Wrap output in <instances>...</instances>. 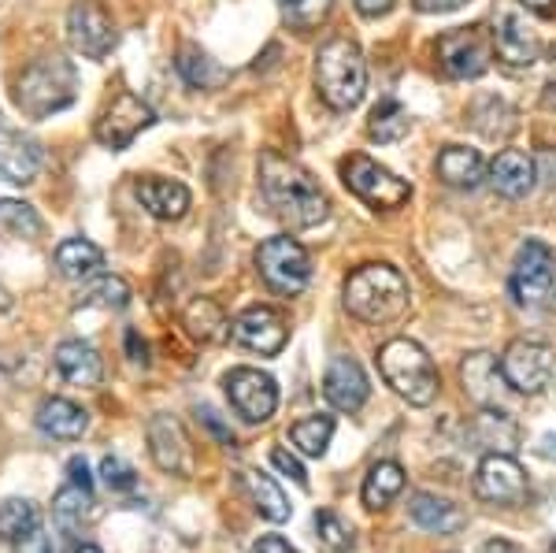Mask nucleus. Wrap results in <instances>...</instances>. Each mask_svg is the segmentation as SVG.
Instances as JSON below:
<instances>
[{
    "label": "nucleus",
    "mask_w": 556,
    "mask_h": 553,
    "mask_svg": "<svg viewBox=\"0 0 556 553\" xmlns=\"http://www.w3.org/2000/svg\"><path fill=\"white\" fill-rule=\"evenodd\" d=\"M260 193H264L267 209L282 223H290L293 230L319 227L330 216V201L323 186L312 178L308 167L282 153L260 156Z\"/></svg>",
    "instance_id": "nucleus-1"
},
{
    "label": "nucleus",
    "mask_w": 556,
    "mask_h": 553,
    "mask_svg": "<svg viewBox=\"0 0 556 553\" xmlns=\"http://www.w3.org/2000/svg\"><path fill=\"white\" fill-rule=\"evenodd\" d=\"M78 97V75L75 64L60 52L38 56L34 64L23 67V75L15 78V109L26 120H49V115L64 112L75 104Z\"/></svg>",
    "instance_id": "nucleus-2"
},
{
    "label": "nucleus",
    "mask_w": 556,
    "mask_h": 553,
    "mask_svg": "<svg viewBox=\"0 0 556 553\" xmlns=\"http://www.w3.org/2000/svg\"><path fill=\"white\" fill-rule=\"evenodd\" d=\"M408 279L390 264H364L345 279V309L364 324H393L408 312Z\"/></svg>",
    "instance_id": "nucleus-3"
},
{
    "label": "nucleus",
    "mask_w": 556,
    "mask_h": 553,
    "mask_svg": "<svg viewBox=\"0 0 556 553\" xmlns=\"http://www.w3.org/2000/svg\"><path fill=\"white\" fill-rule=\"evenodd\" d=\"M316 89L334 112H353L367 93V64L356 41L330 38L316 52Z\"/></svg>",
    "instance_id": "nucleus-4"
},
{
    "label": "nucleus",
    "mask_w": 556,
    "mask_h": 553,
    "mask_svg": "<svg viewBox=\"0 0 556 553\" xmlns=\"http://www.w3.org/2000/svg\"><path fill=\"white\" fill-rule=\"evenodd\" d=\"M379 372L382 379L393 387V394H401L408 405H430L438 398V368L434 361L424 353V345H416L412 338H393L379 350Z\"/></svg>",
    "instance_id": "nucleus-5"
},
{
    "label": "nucleus",
    "mask_w": 556,
    "mask_h": 553,
    "mask_svg": "<svg viewBox=\"0 0 556 553\" xmlns=\"http://www.w3.org/2000/svg\"><path fill=\"white\" fill-rule=\"evenodd\" d=\"M256 267H260V279L267 282V290L282 293V298H298L312 282L308 249L290 235L267 238V242L256 249Z\"/></svg>",
    "instance_id": "nucleus-6"
},
{
    "label": "nucleus",
    "mask_w": 556,
    "mask_h": 553,
    "mask_svg": "<svg viewBox=\"0 0 556 553\" xmlns=\"http://www.w3.org/2000/svg\"><path fill=\"white\" fill-rule=\"evenodd\" d=\"M553 287H556V253L545 242H538V238H527L513 261V275H508V290H513L516 305L523 309L545 305Z\"/></svg>",
    "instance_id": "nucleus-7"
},
{
    "label": "nucleus",
    "mask_w": 556,
    "mask_h": 553,
    "mask_svg": "<svg viewBox=\"0 0 556 553\" xmlns=\"http://www.w3.org/2000/svg\"><path fill=\"white\" fill-rule=\"evenodd\" d=\"M342 183L356 193L361 201H367L371 209H401L412 198V186L405 178H397L390 167H382L379 160L353 153L342 160Z\"/></svg>",
    "instance_id": "nucleus-8"
},
{
    "label": "nucleus",
    "mask_w": 556,
    "mask_h": 553,
    "mask_svg": "<svg viewBox=\"0 0 556 553\" xmlns=\"http://www.w3.org/2000/svg\"><path fill=\"white\" fill-rule=\"evenodd\" d=\"M501 376H505V387L516 390V394H542L553 379V345L538 342V338H516L501 353Z\"/></svg>",
    "instance_id": "nucleus-9"
},
{
    "label": "nucleus",
    "mask_w": 556,
    "mask_h": 553,
    "mask_svg": "<svg viewBox=\"0 0 556 553\" xmlns=\"http://www.w3.org/2000/svg\"><path fill=\"white\" fill-rule=\"evenodd\" d=\"M490 52L493 45L482 38L479 26H464V30H450L434 41V56H438V67L445 71L450 78H482L490 71Z\"/></svg>",
    "instance_id": "nucleus-10"
},
{
    "label": "nucleus",
    "mask_w": 556,
    "mask_h": 553,
    "mask_svg": "<svg viewBox=\"0 0 556 553\" xmlns=\"http://www.w3.org/2000/svg\"><path fill=\"white\" fill-rule=\"evenodd\" d=\"M223 390L245 424H267L278 409V382L260 368H230L223 376Z\"/></svg>",
    "instance_id": "nucleus-11"
},
{
    "label": "nucleus",
    "mask_w": 556,
    "mask_h": 553,
    "mask_svg": "<svg viewBox=\"0 0 556 553\" xmlns=\"http://www.w3.org/2000/svg\"><path fill=\"white\" fill-rule=\"evenodd\" d=\"M67 41L78 56L104 60L108 52L115 49V41H119V30H115V20L108 15L104 4H97V0H78L67 12Z\"/></svg>",
    "instance_id": "nucleus-12"
},
{
    "label": "nucleus",
    "mask_w": 556,
    "mask_h": 553,
    "mask_svg": "<svg viewBox=\"0 0 556 553\" xmlns=\"http://www.w3.org/2000/svg\"><path fill=\"white\" fill-rule=\"evenodd\" d=\"M152 123H156V112H152L138 93L123 89V93L104 109L101 120H97L93 134H97V141H101L104 149H112V153H123V149L134 146V138H138L141 130L152 127Z\"/></svg>",
    "instance_id": "nucleus-13"
},
{
    "label": "nucleus",
    "mask_w": 556,
    "mask_h": 553,
    "mask_svg": "<svg viewBox=\"0 0 556 553\" xmlns=\"http://www.w3.org/2000/svg\"><path fill=\"white\" fill-rule=\"evenodd\" d=\"M230 338L260 356H275L290 342V327H286V316L278 309L249 305L245 312H238V316L230 319Z\"/></svg>",
    "instance_id": "nucleus-14"
},
{
    "label": "nucleus",
    "mask_w": 556,
    "mask_h": 553,
    "mask_svg": "<svg viewBox=\"0 0 556 553\" xmlns=\"http://www.w3.org/2000/svg\"><path fill=\"white\" fill-rule=\"evenodd\" d=\"M475 494L490 505H523L527 498V472L519 468L513 453H486L475 472Z\"/></svg>",
    "instance_id": "nucleus-15"
},
{
    "label": "nucleus",
    "mask_w": 556,
    "mask_h": 553,
    "mask_svg": "<svg viewBox=\"0 0 556 553\" xmlns=\"http://www.w3.org/2000/svg\"><path fill=\"white\" fill-rule=\"evenodd\" d=\"M149 453L160 472L167 476H193V445L186 439V427L167 413H156L149 420Z\"/></svg>",
    "instance_id": "nucleus-16"
},
{
    "label": "nucleus",
    "mask_w": 556,
    "mask_h": 553,
    "mask_svg": "<svg viewBox=\"0 0 556 553\" xmlns=\"http://www.w3.org/2000/svg\"><path fill=\"white\" fill-rule=\"evenodd\" d=\"M490 45H493V56H497V64H505L508 71L534 67L538 52H542V45H538L534 30L527 26L523 15H516V12L501 15L497 26H493Z\"/></svg>",
    "instance_id": "nucleus-17"
},
{
    "label": "nucleus",
    "mask_w": 556,
    "mask_h": 553,
    "mask_svg": "<svg viewBox=\"0 0 556 553\" xmlns=\"http://www.w3.org/2000/svg\"><path fill=\"white\" fill-rule=\"evenodd\" d=\"M367 394H371V382H367L364 368L353 356H334L327 364V376H323V398L338 409V413H361Z\"/></svg>",
    "instance_id": "nucleus-18"
},
{
    "label": "nucleus",
    "mask_w": 556,
    "mask_h": 553,
    "mask_svg": "<svg viewBox=\"0 0 556 553\" xmlns=\"http://www.w3.org/2000/svg\"><path fill=\"white\" fill-rule=\"evenodd\" d=\"M138 201H141V209H146L152 219L175 223V219H182L186 212H190L193 193L186 190L178 178L146 175V178H138Z\"/></svg>",
    "instance_id": "nucleus-19"
},
{
    "label": "nucleus",
    "mask_w": 556,
    "mask_h": 553,
    "mask_svg": "<svg viewBox=\"0 0 556 553\" xmlns=\"http://www.w3.org/2000/svg\"><path fill=\"white\" fill-rule=\"evenodd\" d=\"M486 183L493 186V193H501L505 201H523L538 183V167L534 160L519 149H505V153L493 156Z\"/></svg>",
    "instance_id": "nucleus-20"
},
{
    "label": "nucleus",
    "mask_w": 556,
    "mask_h": 553,
    "mask_svg": "<svg viewBox=\"0 0 556 553\" xmlns=\"http://www.w3.org/2000/svg\"><path fill=\"white\" fill-rule=\"evenodd\" d=\"M438 178L453 190H479L490 175V164L482 160L479 149H468V146H445L438 153Z\"/></svg>",
    "instance_id": "nucleus-21"
},
{
    "label": "nucleus",
    "mask_w": 556,
    "mask_h": 553,
    "mask_svg": "<svg viewBox=\"0 0 556 553\" xmlns=\"http://www.w3.org/2000/svg\"><path fill=\"white\" fill-rule=\"evenodd\" d=\"M56 372L71 387H101L104 379L101 353L89 342H83V338H67V342L56 345Z\"/></svg>",
    "instance_id": "nucleus-22"
},
{
    "label": "nucleus",
    "mask_w": 556,
    "mask_h": 553,
    "mask_svg": "<svg viewBox=\"0 0 556 553\" xmlns=\"http://www.w3.org/2000/svg\"><path fill=\"white\" fill-rule=\"evenodd\" d=\"M89 427V413L83 405L67 398H45L38 405V431L49 435V439H60V442H75L83 439Z\"/></svg>",
    "instance_id": "nucleus-23"
},
{
    "label": "nucleus",
    "mask_w": 556,
    "mask_h": 553,
    "mask_svg": "<svg viewBox=\"0 0 556 553\" xmlns=\"http://www.w3.org/2000/svg\"><path fill=\"white\" fill-rule=\"evenodd\" d=\"M408 513L419 528L434 531V535H456L464 524H468V516H464L460 505H453L450 498H438V494H416L408 502Z\"/></svg>",
    "instance_id": "nucleus-24"
},
{
    "label": "nucleus",
    "mask_w": 556,
    "mask_h": 553,
    "mask_svg": "<svg viewBox=\"0 0 556 553\" xmlns=\"http://www.w3.org/2000/svg\"><path fill=\"white\" fill-rule=\"evenodd\" d=\"M101 267H104V253L89 238H67V242L56 246V272L71 282L93 279V275H101Z\"/></svg>",
    "instance_id": "nucleus-25"
},
{
    "label": "nucleus",
    "mask_w": 556,
    "mask_h": 553,
    "mask_svg": "<svg viewBox=\"0 0 556 553\" xmlns=\"http://www.w3.org/2000/svg\"><path fill=\"white\" fill-rule=\"evenodd\" d=\"M41 167V153L34 141H23L15 138V134L0 130V178L4 183H34V175H38Z\"/></svg>",
    "instance_id": "nucleus-26"
},
{
    "label": "nucleus",
    "mask_w": 556,
    "mask_h": 553,
    "mask_svg": "<svg viewBox=\"0 0 556 553\" xmlns=\"http://www.w3.org/2000/svg\"><path fill=\"white\" fill-rule=\"evenodd\" d=\"M175 67H178V75H182L193 89H219L230 78V71L223 67V64H215L208 52H204L201 45H193V41H186L182 49H178Z\"/></svg>",
    "instance_id": "nucleus-27"
},
{
    "label": "nucleus",
    "mask_w": 556,
    "mask_h": 553,
    "mask_svg": "<svg viewBox=\"0 0 556 553\" xmlns=\"http://www.w3.org/2000/svg\"><path fill=\"white\" fill-rule=\"evenodd\" d=\"M89 516H93V490H86L78 483H67L56 490V498H52V520H56L60 531L78 535L89 524Z\"/></svg>",
    "instance_id": "nucleus-28"
},
{
    "label": "nucleus",
    "mask_w": 556,
    "mask_h": 553,
    "mask_svg": "<svg viewBox=\"0 0 556 553\" xmlns=\"http://www.w3.org/2000/svg\"><path fill=\"white\" fill-rule=\"evenodd\" d=\"M238 483L249 490V498H253L256 513L264 516V520H271V524L290 520V502H286V494L278 490L271 476H264V472H238Z\"/></svg>",
    "instance_id": "nucleus-29"
},
{
    "label": "nucleus",
    "mask_w": 556,
    "mask_h": 553,
    "mask_svg": "<svg viewBox=\"0 0 556 553\" xmlns=\"http://www.w3.org/2000/svg\"><path fill=\"white\" fill-rule=\"evenodd\" d=\"M401 490H405V468H401L397 461H379V465L367 472L361 498L367 510H386Z\"/></svg>",
    "instance_id": "nucleus-30"
},
{
    "label": "nucleus",
    "mask_w": 556,
    "mask_h": 553,
    "mask_svg": "<svg viewBox=\"0 0 556 553\" xmlns=\"http://www.w3.org/2000/svg\"><path fill=\"white\" fill-rule=\"evenodd\" d=\"M130 282L119 279V275H93L86 279V287L78 290V305L83 309H108V312H119L130 305Z\"/></svg>",
    "instance_id": "nucleus-31"
},
{
    "label": "nucleus",
    "mask_w": 556,
    "mask_h": 553,
    "mask_svg": "<svg viewBox=\"0 0 556 553\" xmlns=\"http://www.w3.org/2000/svg\"><path fill=\"white\" fill-rule=\"evenodd\" d=\"M186 327L197 342H223L230 335V319L227 312L219 309V301L212 298H197L190 309H186Z\"/></svg>",
    "instance_id": "nucleus-32"
},
{
    "label": "nucleus",
    "mask_w": 556,
    "mask_h": 553,
    "mask_svg": "<svg viewBox=\"0 0 556 553\" xmlns=\"http://www.w3.org/2000/svg\"><path fill=\"white\" fill-rule=\"evenodd\" d=\"M408 127H412L408 109L401 101H393V97H382L371 109V115H367V134H371L375 141H382V146L401 141L408 134Z\"/></svg>",
    "instance_id": "nucleus-33"
},
{
    "label": "nucleus",
    "mask_w": 556,
    "mask_h": 553,
    "mask_svg": "<svg viewBox=\"0 0 556 553\" xmlns=\"http://www.w3.org/2000/svg\"><path fill=\"white\" fill-rule=\"evenodd\" d=\"M330 439H334V416L327 413L304 416V420L290 427V442L298 445V453H304V457H323Z\"/></svg>",
    "instance_id": "nucleus-34"
},
{
    "label": "nucleus",
    "mask_w": 556,
    "mask_h": 553,
    "mask_svg": "<svg viewBox=\"0 0 556 553\" xmlns=\"http://www.w3.org/2000/svg\"><path fill=\"white\" fill-rule=\"evenodd\" d=\"M475 439L493 453H513L519 442V424L508 413L486 409V413L479 416V424H475Z\"/></svg>",
    "instance_id": "nucleus-35"
},
{
    "label": "nucleus",
    "mask_w": 556,
    "mask_h": 553,
    "mask_svg": "<svg viewBox=\"0 0 556 553\" xmlns=\"http://www.w3.org/2000/svg\"><path fill=\"white\" fill-rule=\"evenodd\" d=\"M493 382H505V376H501V364L493 361L490 353H475V356L464 361V387H468V394L475 401L490 405V401H493Z\"/></svg>",
    "instance_id": "nucleus-36"
},
{
    "label": "nucleus",
    "mask_w": 556,
    "mask_h": 553,
    "mask_svg": "<svg viewBox=\"0 0 556 553\" xmlns=\"http://www.w3.org/2000/svg\"><path fill=\"white\" fill-rule=\"evenodd\" d=\"M41 524V513L30 498H8L0 502V542H15Z\"/></svg>",
    "instance_id": "nucleus-37"
},
{
    "label": "nucleus",
    "mask_w": 556,
    "mask_h": 553,
    "mask_svg": "<svg viewBox=\"0 0 556 553\" xmlns=\"http://www.w3.org/2000/svg\"><path fill=\"white\" fill-rule=\"evenodd\" d=\"M330 8H334V0H278V12H282V20L293 26V30L308 34V30H319L323 23H327Z\"/></svg>",
    "instance_id": "nucleus-38"
},
{
    "label": "nucleus",
    "mask_w": 556,
    "mask_h": 553,
    "mask_svg": "<svg viewBox=\"0 0 556 553\" xmlns=\"http://www.w3.org/2000/svg\"><path fill=\"white\" fill-rule=\"evenodd\" d=\"M41 216L34 204L26 201H0V230L15 238H38L41 235Z\"/></svg>",
    "instance_id": "nucleus-39"
},
{
    "label": "nucleus",
    "mask_w": 556,
    "mask_h": 553,
    "mask_svg": "<svg viewBox=\"0 0 556 553\" xmlns=\"http://www.w3.org/2000/svg\"><path fill=\"white\" fill-rule=\"evenodd\" d=\"M316 535H319V546L327 553H349V550H353V528H349L342 516L330 513V510L316 513Z\"/></svg>",
    "instance_id": "nucleus-40"
},
{
    "label": "nucleus",
    "mask_w": 556,
    "mask_h": 553,
    "mask_svg": "<svg viewBox=\"0 0 556 553\" xmlns=\"http://www.w3.org/2000/svg\"><path fill=\"white\" fill-rule=\"evenodd\" d=\"M101 476H104L108 490H115V494H127V490L138 487V472H134L123 457H115V453H108L101 461Z\"/></svg>",
    "instance_id": "nucleus-41"
},
{
    "label": "nucleus",
    "mask_w": 556,
    "mask_h": 553,
    "mask_svg": "<svg viewBox=\"0 0 556 553\" xmlns=\"http://www.w3.org/2000/svg\"><path fill=\"white\" fill-rule=\"evenodd\" d=\"M271 465L282 472V476H290L301 490H308V472H304V465L293 457L290 450H286V445H275V450H271Z\"/></svg>",
    "instance_id": "nucleus-42"
},
{
    "label": "nucleus",
    "mask_w": 556,
    "mask_h": 553,
    "mask_svg": "<svg viewBox=\"0 0 556 553\" xmlns=\"http://www.w3.org/2000/svg\"><path fill=\"white\" fill-rule=\"evenodd\" d=\"M12 553H56V542H52V535L38 524L34 531H26L23 539L12 542Z\"/></svg>",
    "instance_id": "nucleus-43"
},
{
    "label": "nucleus",
    "mask_w": 556,
    "mask_h": 553,
    "mask_svg": "<svg viewBox=\"0 0 556 553\" xmlns=\"http://www.w3.org/2000/svg\"><path fill=\"white\" fill-rule=\"evenodd\" d=\"M353 4L364 20H382V15H390L397 8V0H353Z\"/></svg>",
    "instance_id": "nucleus-44"
},
{
    "label": "nucleus",
    "mask_w": 556,
    "mask_h": 553,
    "mask_svg": "<svg viewBox=\"0 0 556 553\" xmlns=\"http://www.w3.org/2000/svg\"><path fill=\"white\" fill-rule=\"evenodd\" d=\"M412 4H416L419 12H427V15H445V12H456V8H464L468 0H412Z\"/></svg>",
    "instance_id": "nucleus-45"
},
{
    "label": "nucleus",
    "mask_w": 556,
    "mask_h": 553,
    "mask_svg": "<svg viewBox=\"0 0 556 553\" xmlns=\"http://www.w3.org/2000/svg\"><path fill=\"white\" fill-rule=\"evenodd\" d=\"M67 476H71V483L93 490V476H89V465H86L83 457H71V461H67Z\"/></svg>",
    "instance_id": "nucleus-46"
},
{
    "label": "nucleus",
    "mask_w": 556,
    "mask_h": 553,
    "mask_svg": "<svg viewBox=\"0 0 556 553\" xmlns=\"http://www.w3.org/2000/svg\"><path fill=\"white\" fill-rule=\"evenodd\" d=\"M253 553H298V550H293L286 539H278V535H264V539L253 546Z\"/></svg>",
    "instance_id": "nucleus-47"
},
{
    "label": "nucleus",
    "mask_w": 556,
    "mask_h": 553,
    "mask_svg": "<svg viewBox=\"0 0 556 553\" xmlns=\"http://www.w3.org/2000/svg\"><path fill=\"white\" fill-rule=\"evenodd\" d=\"M127 350H130L134 364H149V350H146V342L138 338V331H127Z\"/></svg>",
    "instance_id": "nucleus-48"
},
{
    "label": "nucleus",
    "mask_w": 556,
    "mask_h": 553,
    "mask_svg": "<svg viewBox=\"0 0 556 553\" xmlns=\"http://www.w3.org/2000/svg\"><path fill=\"white\" fill-rule=\"evenodd\" d=\"M482 553H523L516 546V542H508V539H490L486 546H482Z\"/></svg>",
    "instance_id": "nucleus-49"
},
{
    "label": "nucleus",
    "mask_w": 556,
    "mask_h": 553,
    "mask_svg": "<svg viewBox=\"0 0 556 553\" xmlns=\"http://www.w3.org/2000/svg\"><path fill=\"white\" fill-rule=\"evenodd\" d=\"M523 8H531L538 15H556V0H519Z\"/></svg>",
    "instance_id": "nucleus-50"
},
{
    "label": "nucleus",
    "mask_w": 556,
    "mask_h": 553,
    "mask_svg": "<svg viewBox=\"0 0 556 553\" xmlns=\"http://www.w3.org/2000/svg\"><path fill=\"white\" fill-rule=\"evenodd\" d=\"M67 553H104V550L93 546V542H75V546H71Z\"/></svg>",
    "instance_id": "nucleus-51"
},
{
    "label": "nucleus",
    "mask_w": 556,
    "mask_h": 553,
    "mask_svg": "<svg viewBox=\"0 0 556 553\" xmlns=\"http://www.w3.org/2000/svg\"><path fill=\"white\" fill-rule=\"evenodd\" d=\"M8 309H12V298H8V290L0 287V312H8Z\"/></svg>",
    "instance_id": "nucleus-52"
}]
</instances>
